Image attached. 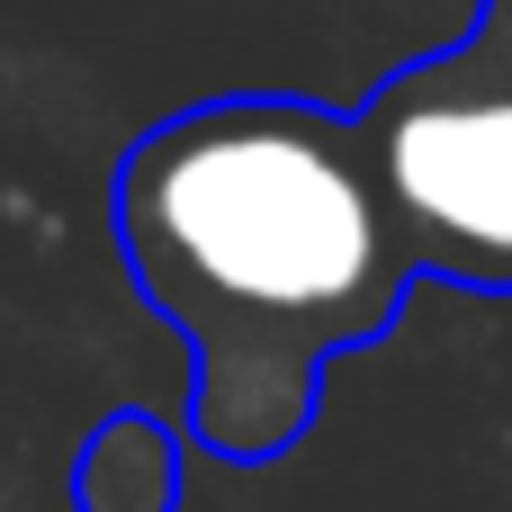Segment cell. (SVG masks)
Segmentation results:
<instances>
[{
    "mask_svg": "<svg viewBox=\"0 0 512 512\" xmlns=\"http://www.w3.org/2000/svg\"><path fill=\"white\" fill-rule=\"evenodd\" d=\"M108 216L126 279L189 351V441L234 468L297 450L324 369L369 351L423 279L360 108L288 90L144 126Z\"/></svg>",
    "mask_w": 512,
    "mask_h": 512,
    "instance_id": "cell-1",
    "label": "cell"
},
{
    "mask_svg": "<svg viewBox=\"0 0 512 512\" xmlns=\"http://www.w3.org/2000/svg\"><path fill=\"white\" fill-rule=\"evenodd\" d=\"M360 135L423 279L512 297V0H477L441 54L387 72Z\"/></svg>",
    "mask_w": 512,
    "mask_h": 512,
    "instance_id": "cell-2",
    "label": "cell"
},
{
    "mask_svg": "<svg viewBox=\"0 0 512 512\" xmlns=\"http://www.w3.org/2000/svg\"><path fill=\"white\" fill-rule=\"evenodd\" d=\"M180 432L153 414H108L90 423L81 459H72V504L81 512H180Z\"/></svg>",
    "mask_w": 512,
    "mask_h": 512,
    "instance_id": "cell-3",
    "label": "cell"
}]
</instances>
